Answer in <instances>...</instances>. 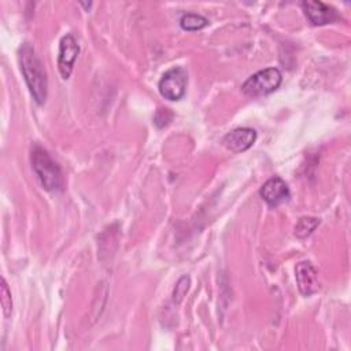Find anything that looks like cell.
Masks as SVG:
<instances>
[{"instance_id": "6da1fadb", "label": "cell", "mask_w": 351, "mask_h": 351, "mask_svg": "<svg viewBox=\"0 0 351 351\" xmlns=\"http://www.w3.org/2000/svg\"><path fill=\"white\" fill-rule=\"evenodd\" d=\"M19 64L34 101L37 104H44L48 89L47 74L40 58L29 43L22 44L19 48Z\"/></svg>"}, {"instance_id": "7a4b0ae2", "label": "cell", "mask_w": 351, "mask_h": 351, "mask_svg": "<svg viewBox=\"0 0 351 351\" xmlns=\"http://www.w3.org/2000/svg\"><path fill=\"white\" fill-rule=\"evenodd\" d=\"M30 160L40 184L45 191L53 192L63 188L62 170L47 149L40 145H34L30 152Z\"/></svg>"}, {"instance_id": "3957f363", "label": "cell", "mask_w": 351, "mask_h": 351, "mask_svg": "<svg viewBox=\"0 0 351 351\" xmlns=\"http://www.w3.org/2000/svg\"><path fill=\"white\" fill-rule=\"evenodd\" d=\"M282 81L278 69L269 67L248 77L241 85V92L250 97H259L274 92Z\"/></svg>"}, {"instance_id": "277c9868", "label": "cell", "mask_w": 351, "mask_h": 351, "mask_svg": "<svg viewBox=\"0 0 351 351\" xmlns=\"http://www.w3.org/2000/svg\"><path fill=\"white\" fill-rule=\"evenodd\" d=\"M188 85V73L185 69L176 66L169 70H166L158 84L160 95L170 100L177 101L181 100L186 92Z\"/></svg>"}, {"instance_id": "5b68a950", "label": "cell", "mask_w": 351, "mask_h": 351, "mask_svg": "<svg viewBox=\"0 0 351 351\" xmlns=\"http://www.w3.org/2000/svg\"><path fill=\"white\" fill-rule=\"evenodd\" d=\"M80 52V47L75 38L71 34L62 37L59 43V55H58V69L63 80H67L71 75L74 62Z\"/></svg>"}, {"instance_id": "8992f818", "label": "cell", "mask_w": 351, "mask_h": 351, "mask_svg": "<svg viewBox=\"0 0 351 351\" xmlns=\"http://www.w3.org/2000/svg\"><path fill=\"white\" fill-rule=\"evenodd\" d=\"M302 8H303L306 16L308 18V21L315 26L333 23L335 21L339 19V15L335 11V8H332L330 5H328L322 1L307 0V1L302 3Z\"/></svg>"}, {"instance_id": "52a82bcc", "label": "cell", "mask_w": 351, "mask_h": 351, "mask_svg": "<svg viewBox=\"0 0 351 351\" xmlns=\"http://www.w3.org/2000/svg\"><path fill=\"white\" fill-rule=\"evenodd\" d=\"M295 276H296L299 292L303 296H310L319 289L317 270L314 269V266L310 262H307V261L299 262L295 267Z\"/></svg>"}, {"instance_id": "ba28073f", "label": "cell", "mask_w": 351, "mask_h": 351, "mask_svg": "<svg viewBox=\"0 0 351 351\" xmlns=\"http://www.w3.org/2000/svg\"><path fill=\"white\" fill-rule=\"evenodd\" d=\"M256 140V132L251 128H237L226 133L222 138V144L232 152L247 151Z\"/></svg>"}, {"instance_id": "9c48e42d", "label": "cell", "mask_w": 351, "mask_h": 351, "mask_svg": "<svg viewBox=\"0 0 351 351\" xmlns=\"http://www.w3.org/2000/svg\"><path fill=\"white\" fill-rule=\"evenodd\" d=\"M259 195L269 206H278L289 199V189L282 178L271 177L261 186Z\"/></svg>"}, {"instance_id": "30bf717a", "label": "cell", "mask_w": 351, "mask_h": 351, "mask_svg": "<svg viewBox=\"0 0 351 351\" xmlns=\"http://www.w3.org/2000/svg\"><path fill=\"white\" fill-rule=\"evenodd\" d=\"M180 25L184 30H199L208 25V19L200 14H185L180 19Z\"/></svg>"}, {"instance_id": "8fae6325", "label": "cell", "mask_w": 351, "mask_h": 351, "mask_svg": "<svg viewBox=\"0 0 351 351\" xmlns=\"http://www.w3.org/2000/svg\"><path fill=\"white\" fill-rule=\"evenodd\" d=\"M319 225V219L315 217H302L296 226H295V234L299 239H304L307 236H310L314 229Z\"/></svg>"}, {"instance_id": "7c38bea8", "label": "cell", "mask_w": 351, "mask_h": 351, "mask_svg": "<svg viewBox=\"0 0 351 351\" xmlns=\"http://www.w3.org/2000/svg\"><path fill=\"white\" fill-rule=\"evenodd\" d=\"M0 300H1L4 315L10 317L12 313V299H11V291L4 278H1V284H0Z\"/></svg>"}, {"instance_id": "4fadbf2b", "label": "cell", "mask_w": 351, "mask_h": 351, "mask_svg": "<svg viewBox=\"0 0 351 351\" xmlns=\"http://www.w3.org/2000/svg\"><path fill=\"white\" fill-rule=\"evenodd\" d=\"M189 284H191L189 276H182L178 280V282L176 284L174 291H173V302L174 303H180L184 299V296L186 295V292L189 289Z\"/></svg>"}, {"instance_id": "5bb4252c", "label": "cell", "mask_w": 351, "mask_h": 351, "mask_svg": "<svg viewBox=\"0 0 351 351\" xmlns=\"http://www.w3.org/2000/svg\"><path fill=\"white\" fill-rule=\"evenodd\" d=\"M173 119V112L169 108H159L154 117V123L158 128L167 126Z\"/></svg>"}, {"instance_id": "9a60e30c", "label": "cell", "mask_w": 351, "mask_h": 351, "mask_svg": "<svg viewBox=\"0 0 351 351\" xmlns=\"http://www.w3.org/2000/svg\"><path fill=\"white\" fill-rule=\"evenodd\" d=\"M90 4H92V3H88V4H86V3H81V5H84V7H86V8L90 7Z\"/></svg>"}]
</instances>
